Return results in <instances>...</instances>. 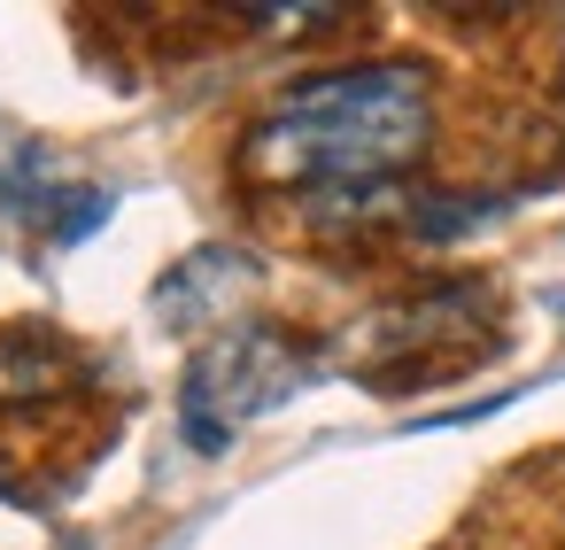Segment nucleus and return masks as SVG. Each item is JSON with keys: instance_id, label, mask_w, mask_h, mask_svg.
Instances as JSON below:
<instances>
[{"instance_id": "f257e3e1", "label": "nucleus", "mask_w": 565, "mask_h": 550, "mask_svg": "<svg viewBox=\"0 0 565 550\" xmlns=\"http://www.w3.org/2000/svg\"><path fill=\"white\" fill-rule=\"evenodd\" d=\"M434 140V86L418 63H349L287 86L248 133L233 171L271 194L387 187Z\"/></svg>"}, {"instance_id": "f03ea898", "label": "nucleus", "mask_w": 565, "mask_h": 550, "mask_svg": "<svg viewBox=\"0 0 565 550\" xmlns=\"http://www.w3.org/2000/svg\"><path fill=\"white\" fill-rule=\"evenodd\" d=\"M310 380V349L279 326H225L194 364H186V395H179V419L194 434L202 457H217L233 442L241 419L287 403L295 388Z\"/></svg>"}, {"instance_id": "7ed1b4c3", "label": "nucleus", "mask_w": 565, "mask_h": 550, "mask_svg": "<svg viewBox=\"0 0 565 550\" xmlns=\"http://www.w3.org/2000/svg\"><path fill=\"white\" fill-rule=\"evenodd\" d=\"M248 279H256L248 256H233V248H202V256H186V264L156 287V310H179L186 326H217L225 303H233V287H248Z\"/></svg>"}, {"instance_id": "20e7f679", "label": "nucleus", "mask_w": 565, "mask_h": 550, "mask_svg": "<svg viewBox=\"0 0 565 550\" xmlns=\"http://www.w3.org/2000/svg\"><path fill=\"white\" fill-rule=\"evenodd\" d=\"M63 372H78L71 341H55L47 326H17L0 334V403H32V395H55Z\"/></svg>"}]
</instances>
